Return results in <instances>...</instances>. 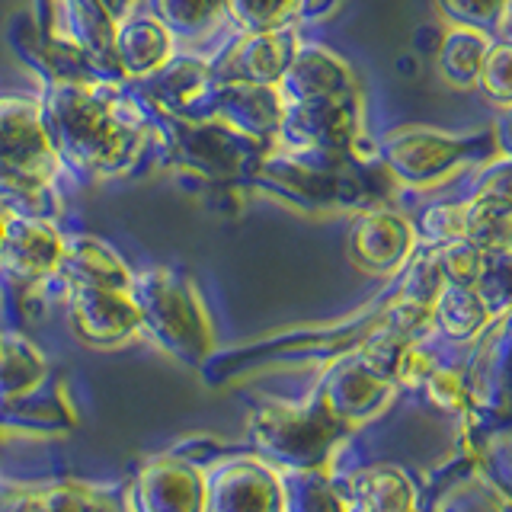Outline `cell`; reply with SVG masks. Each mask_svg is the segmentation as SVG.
Wrapping results in <instances>:
<instances>
[{
  "label": "cell",
  "instance_id": "1",
  "mask_svg": "<svg viewBox=\"0 0 512 512\" xmlns=\"http://www.w3.org/2000/svg\"><path fill=\"white\" fill-rule=\"evenodd\" d=\"M42 112L64 167L87 180L128 176L160 138L144 106L112 80L61 77L42 96Z\"/></svg>",
  "mask_w": 512,
  "mask_h": 512
},
{
  "label": "cell",
  "instance_id": "2",
  "mask_svg": "<svg viewBox=\"0 0 512 512\" xmlns=\"http://www.w3.org/2000/svg\"><path fill=\"white\" fill-rule=\"evenodd\" d=\"M68 167L45 125L42 96L0 93V205L48 215Z\"/></svg>",
  "mask_w": 512,
  "mask_h": 512
},
{
  "label": "cell",
  "instance_id": "3",
  "mask_svg": "<svg viewBox=\"0 0 512 512\" xmlns=\"http://www.w3.org/2000/svg\"><path fill=\"white\" fill-rule=\"evenodd\" d=\"M496 154L493 128L480 132H442L426 125H404L384 135L378 160L391 180L410 189H429L464 167H480Z\"/></svg>",
  "mask_w": 512,
  "mask_h": 512
},
{
  "label": "cell",
  "instance_id": "4",
  "mask_svg": "<svg viewBox=\"0 0 512 512\" xmlns=\"http://www.w3.org/2000/svg\"><path fill=\"white\" fill-rule=\"evenodd\" d=\"M135 298L141 308V333L154 336L173 356L199 362L212 349V324L196 285L183 272L167 266L135 272Z\"/></svg>",
  "mask_w": 512,
  "mask_h": 512
},
{
  "label": "cell",
  "instance_id": "5",
  "mask_svg": "<svg viewBox=\"0 0 512 512\" xmlns=\"http://www.w3.org/2000/svg\"><path fill=\"white\" fill-rule=\"evenodd\" d=\"M68 320L87 346L112 349L141 336V308L135 285L64 282Z\"/></svg>",
  "mask_w": 512,
  "mask_h": 512
},
{
  "label": "cell",
  "instance_id": "6",
  "mask_svg": "<svg viewBox=\"0 0 512 512\" xmlns=\"http://www.w3.org/2000/svg\"><path fill=\"white\" fill-rule=\"evenodd\" d=\"M68 253V234L52 215L13 212L4 244H0V269L16 282L39 285L55 279Z\"/></svg>",
  "mask_w": 512,
  "mask_h": 512
},
{
  "label": "cell",
  "instance_id": "7",
  "mask_svg": "<svg viewBox=\"0 0 512 512\" xmlns=\"http://www.w3.org/2000/svg\"><path fill=\"white\" fill-rule=\"evenodd\" d=\"M349 260L372 276L400 272L416 250V231L407 215L388 205H368L349 228Z\"/></svg>",
  "mask_w": 512,
  "mask_h": 512
},
{
  "label": "cell",
  "instance_id": "8",
  "mask_svg": "<svg viewBox=\"0 0 512 512\" xmlns=\"http://www.w3.org/2000/svg\"><path fill=\"white\" fill-rule=\"evenodd\" d=\"M176 58V36L157 20L151 10H128L119 16L116 36H112L109 52V71H116L125 80H144L157 77L167 64Z\"/></svg>",
  "mask_w": 512,
  "mask_h": 512
},
{
  "label": "cell",
  "instance_id": "9",
  "mask_svg": "<svg viewBox=\"0 0 512 512\" xmlns=\"http://www.w3.org/2000/svg\"><path fill=\"white\" fill-rule=\"evenodd\" d=\"M301 36L292 26L266 32H240L224 48L215 64L218 80H247V84H279L285 68L292 64Z\"/></svg>",
  "mask_w": 512,
  "mask_h": 512
},
{
  "label": "cell",
  "instance_id": "10",
  "mask_svg": "<svg viewBox=\"0 0 512 512\" xmlns=\"http://www.w3.org/2000/svg\"><path fill=\"white\" fill-rule=\"evenodd\" d=\"M208 116L228 122L244 138L272 148L282 125V96L276 84H247V80H218Z\"/></svg>",
  "mask_w": 512,
  "mask_h": 512
},
{
  "label": "cell",
  "instance_id": "11",
  "mask_svg": "<svg viewBox=\"0 0 512 512\" xmlns=\"http://www.w3.org/2000/svg\"><path fill=\"white\" fill-rule=\"evenodd\" d=\"M148 103L167 119H199L212 109L218 87L215 64L205 58H173L157 77L144 80Z\"/></svg>",
  "mask_w": 512,
  "mask_h": 512
},
{
  "label": "cell",
  "instance_id": "12",
  "mask_svg": "<svg viewBox=\"0 0 512 512\" xmlns=\"http://www.w3.org/2000/svg\"><path fill=\"white\" fill-rule=\"evenodd\" d=\"M464 240L480 253H512V202L474 192L464 199Z\"/></svg>",
  "mask_w": 512,
  "mask_h": 512
},
{
  "label": "cell",
  "instance_id": "13",
  "mask_svg": "<svg viewBox=\"0 0 512 512\" xmlns=\"http://www.w3.org/2000/svg\"><path fill=\"white\" fill-rule=\"evenodd\" d=\"M493 36L487 32H477L468 26H448L445 36L439 42V55H436V71L448 87L455 90H471L477 84V71L484 52Z\"/></svg>",
  "mask_w": 512,
  "mask_h": 512
},
{
  "label": "cell",
  "instance_id": "14",
  "mask_svg": "<svg viewBox=\"0 0 512 512\" xmlns=\"http://www.w3.org/2000/svg\"><path fill=\"white\" fill-rule=\"evenodd\" d=\"M148 10L173 32L176 42H202L228 20L224 0H148Z\"/></svg>",
  "mask_w": 512,
  "mask_h": 512
},
{
  "label": "cell",
  "instance_id": "15",
  "mask_svg": "<svg viewBox=\"0 0 512 512\" xmlns=\"http://www.w3.org/2000/svg\"><path fill=\"white\" fill-rule=\"evenodd\" d=\"M432 320H439V327L445 333L458 336V340H468V336L484 330V324L490 320V308L474 285L445 282L436 304H432Z\"/></svg>",
  "mask_w": 512,
  "mask_h": 512
},
{
  "label": "cell",
  "instance_id": "16",
  "mask_svg": "<svg viewBox=\"0 0 512 512\" xmlns=\"http://www.w3.org/2000/svg\"><path fill=\"white\" fill-rule=\"evenodd\" d=\"M304 7L308 0H224V16L237 26V32H266L292 26Z\"/></svg>",
  "mask_w": 512,
  "mask_h": 512
},
{
  "label": "cell",
  "instance_id": "17",
  "mask_svg": "<svg viewBox=\"0 0 512 512\" xmlns=\"http://www.w3.org/2000/svg\"><path fill=\"white\" fill-rule=\"evenodd\" d=\"M493 106H512V39H490L484 61H480L477 84Z\"/></svg>",
  "mask_w": 512,
  "mask_h": 512
},
{
  "label": "cell",
  "instance_id": "18",
  "mask_svg": "<svg viewBox=\"0 0 512 512\" xmlns=\"http://www.w3.org/2000/svg\"><path fill=\"white\" fill-rule=\"evenodd\" d=\"M512 0H436V10L445 16L448 26H468L493 36L503 29L506 16L512 13Z\"/></svg>",
  "mask_w": 512,
  "mask_h": 512
},
{
  "label": "cell",
  "instance_id": "19",
  "mask_svg": "<svg viewBox=\"0 0 512 512\" xmlns=\"http://www.w3.org/2000/svg\"><path fill=\"white\" fill-rule=\"evenodd\" d=\"M416 231V244H429V247H442L461 240L464 234V199L461 202H436L426 205L420 218L413 221Z\"/></svg>",
  "mask_w": 512,
  "mask_h": 512
},
{
  "label": "cell",
  "instance_id": "20",
  "mask_svg": "<svg viewBox=\"0 0 512 512\" xmlns=\"http://www.w3.org/2000/svg\"><path fill=\"white\" fill-rule=\"evenodd\" d=\"M474 192H490L512 202V157L509 154H493L490 160L477 167Z\"/></svg>",
  "mask_w": 512,
  "mask_h": 512
},
{
  "label": "cell",
  "instance_id": "21",
  "mask_svg": "<svg viewBox=\"0 0 512 512\" xmlns=\"http://www.w3.org/2000/svg\"><path fill=\"white\" fill-rule=\"evenodd\" d=\"M426 384H429L432 400H436L439 407L458 410L464 404V388H461V378L455 372H436V368H432V375L426 378Z\"/></svg>",
  "mask_w": 512,
  "mask_h": 512
},
{
  "label": "cell",
  "instance_id": "22",
  "mask_svg": "<svg viewBox=\"0 0 512 512\" xmlns=\"http://www.w3.org/2000/svg\"><path fill=\"white\" fill-rule=\"evenodd\" d=\"M493 141H496V154H509L512 157V106H506L500 112V119H496Z\"/></svg>",
  "mask_w": 512,
  "mask_h": 512
},
{
  "label": "cell",
  "instance_id": "23",
  "mask_svg": "<svg viewBox=\"0 0 512 512\" xmlns=\"http://www.w3.org/2000/svg\"><path fill=\"white\" fill-rule=\"evenodd\" d=\"M10 215H13V208H7V205H0V244H4V234H7V224H10Z\"/></svg>",
  "mask_w": 512,
  "mask_h": 512
},
{
  "label": "cell",
  "instance_id": "24",
  "mask_svg": "<svg viewBox=\"0 0 512 512\" xmlns=\"http://www.w3.org/2000/svg\"><path fill=\"white\" fill-rule=\"evenodd\" d=\"M509 10H512V7H509Z\"/></svg>",
  "mask_w": 512,
  "mask_h": 512
}]
</instances>
